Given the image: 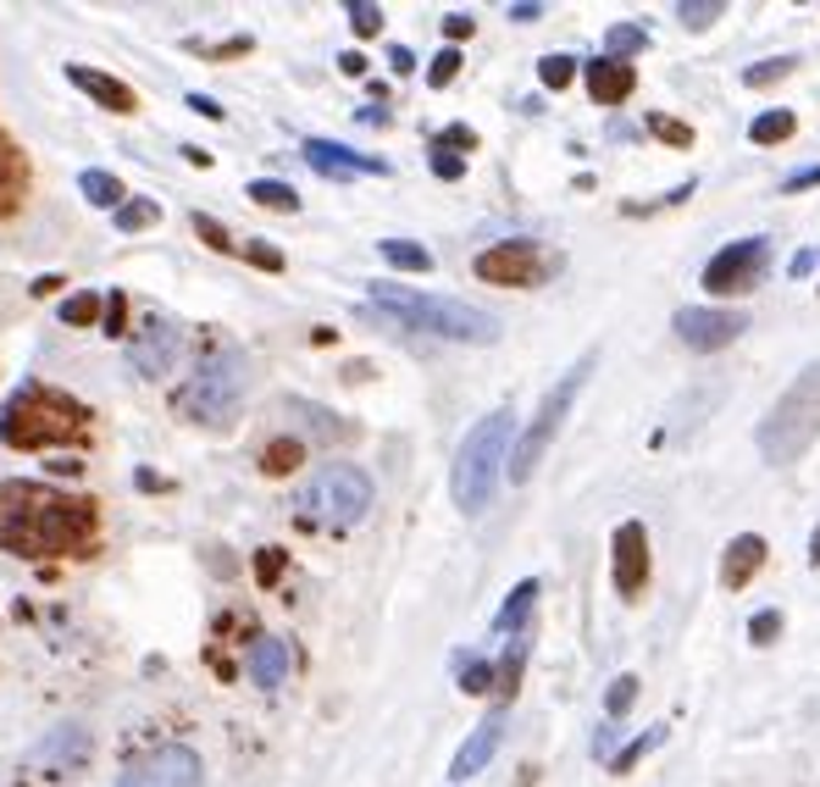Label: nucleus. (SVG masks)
I'll return each mask as SVG.
<instances>
[{"label":"nucleus","mask_w":820,"mask_h":787,"mask_svg":"<svg viewBox=\"0 0 820 787\" xmlns=\"http://www.w3.org/2000/svg\"><path fill=\"white\" fill-rule=\"evenodd\" d=\"M89 760V732L83 727H56L39 749H34V771L39 776H72Z\"/></svg>","instance_id":"obj_16"},{"label":"nucleus","mask_w":820,"mask_h":787,"mask_svg":"<svg viewBox=\"0 0 820 787\" xmlns=\"http://www.w3.org/2000/svg\"><path fill=\"white\" fill-rule=\"evenodd\" d=\"M749 638L765 649V644H776L782 638V610H760V616L749 622Z\"/></svg>","instance_id":"obj_44"},{"label":"nucleus","mask_w":820,"mask_h":787,"mask_svg":"<svg viewBox=\"0 0 820 787\" xmlns=\"http://www.w3.org/2000/svg\"><path fill=\"white\" fill-rule=\"evenodd\" d=\"M787 72H793V56H776V61H754L743 72V83H749V90H765V83H782Z\"/></svg>","instance_id":"obj_38"},{"label":"nucleus","mask_w":820,"mask_h":787,"mask_svg":"<svg viewBox=\"0 0 820 787\" xmlns=\"http://www.w3.org/2000/svg\"><path fill=\"white\" fill-rule=\"evenodd\" d=\"M644 128H649L660 144H671V150H693V128H688V123H677V117H666V112H649V117H644Z\"/></svg>","instance_id":"obj_32"},{"label":"nucleus","mask_w":820,"mask_h":787,"mask_svg":"<svg viewBox=\"0 0 820 787\" xmlns=\"http://www.w3.org/2000/svg\"><path fill=\"white\" fill-rule=\"evenodd\" d=\"M632 698H637V676H615V682H610V693H604V716H610V721H621V716L632 710Z\"/></svg>","instance_id":"obj_37"},{"label":"nucleus","mask_w":820,"mask_h":787,"mask_svg":"<svg viewBox=\"0 0 820 787\" xmlns=\"http://www.w3.org/2000/svg\"><path fill=\"white\" fill-rule=\"evenodd\" d=\"M244 195H250L255 206H266V211H289V217L300 211V195H294L289 184H278V178H255Z\"/></svg>","instance_id":"obj_26"},{"label":"nucleus","mask_w":820,"mask_h":787,"mask_svg":"<svg viewBox=\"0 0 820 787\" xmlns=\"http://www.w3.org/2000/svg\"><path fill=\"white\" fill-rule=\"evenodd\" d=\"M177 356H184V333H177V322L161 316V311H150L145 327L128 338V372H139V378L155 383V378H166L177 367Z\"/></svg>","instance_id":"obj_11"},{"label":"nucleus","mask_w":820,"mask_h":787,"mask_svg":"<svg viewBox=\"0 0 820 787\" xmlns=\"http://www.w3.org/2000/svg\"><path fill=\"white\" fill-rule=\"evenodd\" d=\"M660 743H666V727H649L644 738H632L626 749H615V760H610V771H615V776H626V771H632L637 760H644L649 749H660Z\"/></svg>","instance_id":"obj_33"},{"label":"nucleus","mask_w":820,"mask_h":787,"mask_svg":"<svg viewBox=\"0 0 820 787\" xmlns=\"http://www.w3.org/2000/svg\"><path fill=\"white\" fill-rule=\"evenodd\" d=\"M349 28H355L360 39H372V34L383 28V7H372V0H355V7H349Z\"/></svg>","instance_id":"obj_40"},{"label":"nucleus","mask_w":820,"mask_h":787,"mask_svg":"<svg viewBox=\"0 0 820 787\" xmlns=\"http://www.w3.org/2000/svg\"><path fill=\"white\" fill-rule=\"evenodd\" d=\"M67 78L78 83V90L95 101V106H106V112H117V117H128V112H139V95L128 90L123 78H112V72H101V67H83V61H72L67 67Z\"/></svg>","instance_id":"obj_18"},{"label":"nucleus","mask_w":820,"mask_h":787,"mask_svg":"<svg viewBox=\"0 0 820 787\" xmlns=\"http://www.w3.org/2000/svg\"><path fill=\"white\" fill-rule=\"evenodd\" d=\"M112 217H117L123 233H145V228L161 222V206L155 200H123V211H112Z\"/></svg>","instance_id":"obj_35"},{"label":"nucleus","mask_w":820,"mask_h":787,"mask_svg":"<svg viewBox=\"0 0 820 787\" xmlns=\"http://www.w3.org/2000/svg\"><path fill=\"white\" fill-rule=\"evenodd\" d=\"M378 250H383L389 267H400V273H427V267H432V255H427L421 244H411V239H383Z\"/></svg>","instance_id":"obj_29"},{"label":"nucleus","mask_w":820,"mask_h":787,"mask_svg":"<svg viewBox=\"0 0 820 787\" xmlns=\"http://www.w3.org/2000/svg\"><path fill=\"white\" fill-rule=\"evenodd\" d=\"M510 439H516V416L510 410H494L483 416L472 432H466V444L461 455H454V472H449V494L454 505H461L466 516H483L505 466H510Z\"/></svg>","instance_id":"obj_4"},{"label":"nucleus","mask_w":820,"mask_h":787,"mask_svg":"<svg viewBox=\"0 0 820 787\" xmlns=\"http://www.w3.org/2000/svg\"><path fill=\"white\" fill-rule=\"evenodd\" d=\"M488 687H494V666H488V660H466V666H461V693L483 698Z\"/></svg>","instance_id":"obj_41"},{"label":"nucleus","mask_w":820,"mask_h":787,"mask_svg":"<svg viewBox=\"0 0 820 787\" xmlns=\"http://www.w3.org/2000/svg\"><path fill=\"white\" fill-rule=\"evenodd\" d=\"M184 155H189L195 166H211V150H200V144H184Z\"/></svg>","instance_id":"obj_58"},{"label":"nucleus","mask_w":820,"mask_h":787,"mask_svg":"<svg viewBox=\"0 0 820 787\" xmlns=\"http://www.w3.org/2000/svg\"><path fill=\"white\" fill-rule=\"evenodd\" d=\"M294 505H300L305 528H333V533H344V528H355V521L372 510V477L360 472V466L333 461V466H322V472L300 488Z\"/></svg>","instance_id":"obj_6"},{"label":"nucleus","mask_w":820,"mask_h":787,"mask_svg":"<svg viewBox=\"0 0 820 787\" xmlns=\"http://www.w3.org/2000/svg\"><path fill=\"white\" fill-rule=\"evenodd\" d=\"M765 267H771V244H765V239H738V244H726L720 255H709L704 289H709L715 300H726V294H749V289H760Z\"/></svg>","instance_id":"obj_10"},{"label":"nucleus","mask_w":820,"mask_h":787,"mask_svg":"<svg viewBox=\"0 0 820 787\" xmlns=\"http://www.w3.org/2000/svg\"><path fill=\"white\" fill-rule=\"evenodd\" d=\"M23 195H28V155L12 139H0V217H12Z\"/></svg>","instance_id":"obj_22"},{"label":"nucleus","mask_w":820,"mask_h":787,"mask_svg":"<svg viewBox=\"0 0 820 787\" xmlns=\"http://www.w3.org/2000/svg\"><path fill=\"white\" fill-rule=\"evenodd\" d=\"M78 189H83L89 206H101V211H123V195H128L117 172H101V166H89L83 178H78Z\"/></svg>","instance_id":"obj_25"},{"label":"nucleus","mask_w":820,"mask_h":787,"mask_svg":"<svg viewBox=\"0 0 820 787\" xmlns=\"http://www.w3.org/2000/svg\"><path fill=\"white\" fill-rule=\"evenodd\" d=\"M472 273L483 283H499V289H538L543 273H550V255H543L532 239H505V244H488L472 261Z\"/></svg>","instance_id":"obj_9"},{"label":"nucleus","mask_w":820,"mask_h":787,"mask_svg":"<svg viewBox=\"0 0 820 787\" xmlns=\"http://www.w3.org/2000/svg\"><path fill=\"white\" fill-rule=\"evenodd\" d=\"M505 721H510V705H494V710L477 721V732L461 743V754H454V765H449V776H454V782L477 776V771L494 760V749H499V738H505Z\"/></svg>","instance_id":"obj_15"},{"label":"nucleus","mask_w":820,"mask_h":787,"mask_svg":"<svg viewBox=\"0 0 820 787\" xmlns=\"http://www.w3.org/2000/svg\"><path fill=\"white\" fill-rule=\"evenodd\" d=\"M510 18H516V23H538L543 7H538V0H521V7H510Z\"/></svg>","instance_id":"obj_53"},{"label":"nucleus","mask_w":820,"mask_h":787,"mask_svg":"<svg viewBox=\"0 0 820 787\" xmlns=\"http://www.w3.org/2000/svg\"><path fill=\"white\" fill-rule=\"evenodd\" d=\"M432 172H438V178H461L466 161L454 155V150H443V144H432Z\"/></svg>","instance_id":"obj_47"},{"label":"nucleus","mask_w":820,"mask_h":787,"mask_svg":"<svg viewBox=\"0 0 820 787\" xmlns=\"http://www.w3.org/2000/svg\"><path fill=\"white\" fill-rule=\"evenodd\" d=\"M765 539L760 533H738L732 544H726V555H720V588L726 593H738V588H749L754 577H760V566H765Z\"/></svg>","instance_id":"obj_19"},{"label":"nucleus","mask_w":820,"mask_h":787,"mask_svg":"<svg viewBox=\"0 0 820 787\" xmlns=\"http://www.w3.org/2000/svg\"><path fill=\"white\" fill-rule=\"evenodd\" d=\"M793 128H798L793 112H760V117L749 123V139H754V144H787Z\"/></svg>","instance_id":"obj_28"},{"label":"nucleus","mask_w":820,"mask_h":787,"mask_svg":"<svg viewBox=\"0 0 820 787\" xmlns=\"http://www.w3.org/2000/svg\"><path fill=\"white\" fill-rule=\"evenodd\" d=\"M338 67H344L349 78H360V72H367V56H360V50H344V56H338Z\"/></svg>","instance_id":"obj_54"},{"label":"nucleus","mask_w":820,"mask_h":787,"mask_svg":"<svg viewBox=\"0 0 820 787\" xmlns=\"http://www.w3.org/2000/svg\"><path fill=\"white\" fill-rule=\"evenodd\" d=\"M677 338L688 344V349H698V356H709V349H726L743 327H749V316L743 311H726V305H688V311H677Z\"/></svg>","instance_id":"obj_14"},{"label":"nucleus","mask_w":820,"mask_h":787,"mask_svg":"<svg viewBox=\"0 0 820 787\" xmlns=\"http://www.w3.org/2000/svg\"><path fill=\"white\" fill-rule=\"evenodd\" d=\"M454 72H461V50L443 45V50L432 56V67H427V83H432V90H443V83H454Z\"/></svg>","instance_id":"obj_39"},{"label":"nucleus","mask_w":820,"mask_h":787,"mask_svg":"<svg viewBox=\"0 0 820 787\" xmlns=\"http://www.w3.org/2000/svg\"><path fill=\"white\" fill-rule=\"evenodd\" d=\"M67 278H56V273H45V278H34V300H45V294H56Z\"/></svg>","instance_id":"obj_55"},{"label":"nucleus","mask_w":820,"mask_h":787,"mask_svg":"<svg viewBox=\"0 0 820 787\" xmlns=\"http://www.w3.org/2000/svg\"><path fill=\"white\" fill-rule=\"evenodd\" d=\"M101 322H106V333H112V338H128V294H112Z\"/></svg>","instance_id":"obj_46"},{"label":"nucleus","mask_w":820,"mask_h":787,"mask_svg":"<svg viewBox=\"0 0 820 787\" xmlns=\"http://www.w3.org/2000/svg\"><path fill=\"white\" fill-rule=\"evenodd\" d=\"M0 139H7V134H0Z\"/></svg>","instance_id":"obj_60"},{"label":"nucleus","mask_w":820,"mask_h":787,"mask_svg":"<svg viewBox=\"0 0 820 787\" xmlns=\"http://www.w3.org/2000/svg\"><path fill=\"white\" fill-rule=\"evenodd\" d=\"M472 28H477V23H472L466 12H449V18H443V39H449V45H454V39H472Z\"/></svg>","instance_id":"obj_48"},{"label":"nucleus","mask_w":820,"mask_h":787,"mask_svg":"<svg viewBox=\"0 0 820 787\" xmlns=\"http://www.w3.org/2000/svg\"><path fill=\"white\" fill-rule=\"evenodd\" d=\"M300 150H305V161L322 172V178H360V172H378V178H383V172H389L378 155H355V150H344L333 139H305Z\"/></svg>","instance_id":"obj_17"},{"label":"nucleus","mask_w":820,"mask_h":787,"mask_svg":"<svg viewBox=\"0 0 820 787\" xmlns=\"http://www.w3.org/2000/svg\"><path fill=\"white\" fill-rule=\"evenodd\" d=\"M538 577H527V582H516L510 588V599L499 604V616H494V633L499 638H516V633H527V616H532V604H538Z\"/></svg>","instance_id":"obj_23"},{"label":"nucleus","mask_w":820,"mask_h":787,"mask_svg":"<svg viewBox=\"0 0 820 787\" xmlns=\"http://www.w3.org/2000/svg\"><path fill=\"white\" fill-rule=\"evenodd\" d=\"M438 144H443V150H449V144H461V150H472V144H477V134H472V128H449V134L438 139Z\"/></svg>","instance_id":"obj_52"},{"label":"nucleus","mask_w":820,"mask_h":787,"mask_svg":"<svg viewBox=\"0 0 820 787\" xmlns=\"http://www.w3.org/2000/svg\"><path fill=\"white\" fill-rule=\"evenodd\" d=\"M632 50H649V28H637V23H615L604 34V56L610 61H626Z\"/></svg>","instance_id":"obj_31"},{"label":"nucleus","mask_w":820,"mask_h":787,"mask_svg":"<svg viewBox=\"0 0 820 787\" xmlns=\"http://www.w3.org/2000/svg\"><path fill=\"white\" fill-rule=\"evenodd\" d=\"M89 427H95L89 405H78L72 394L45 389V383H28V389H18L7 405H0V444H12V450H61V444H83Z\"/></svg>","instance_id":"obj_2"},{"label":"nucleus","mask_w":820,"mask_h":787,"mask_svg":"<svg viewBox=\"0 0 820 787\" xmlns=\"http://www.w3.org/2000/svg\"><path fill=\"white\" fill-rule=\"evenodd\" d=\"M300 461H305V444H300V439H278V444L261 450V472H266V477H289Z\"/></svg>","instance_id":"obj_27"},{"label":"nucleus","mask_w":820,"mask_h":787,"mask_svg":"<svg viewBox=\"0 0 820 787\" xmlns=\"http://www.w3.org/2000/svg\"><path fill=\"white\" fill-rule=\"evenodd\" d=\"M284 566H289V555H284V549H261V555H255V577H261V588L278 582V577H284Z\"/></svg>","instance_id":"obj_45"},{"label":"nucleus","mask_w":820,"mask_h":787,"mask_svg":"<svg viewBox=\"0 0 820 787\" xmlns=\"http://www.w3.org/2000/svg\"><path fill=\"white\" fill-rule=\"evenodd\" d=\"M239 400H244V356L239 349H222L189 383L172 389V410L200 421V427H228L239 416Z\"/></svg>","instance_id":"obj_7"},{"label":"nucleus","mask_w":820,"mask_h":787,"mask_svg":"<svg viewBox=\"0 0 820 787\" xmlns=\"http://www.w3.org/2000/svg\"><path fill=\"white\" fill-rule=\"evenodd\" d=\"M815 439H820V361H809V367L782 389V400L765 410V421H760V432H754V444H760V455H765L771 466L798 461Z\"/></svg>","instance_id":"obj_5"},{"label":"nucleus","mask_w":820,"mask_h":787,"mask_svg":"<svg viewBox=\"0 0 820 787\" xmlns=\"http://www.w3.org/2000/svg\"><path fill=\"white\" fill-rule=\"evenodd\" d=\"M809 566H820V521H815V533H809Z\"/></svg>","instance_id":"obj_59"},{"label":"nucleus","mask_w":820,"mask_h":787,"mask_svg":"<svg viewBox=\"0 0 820 787\" xmlns=\"http://www.w3.org/2000/svg\"><path fill=\"white\" fill-rule=\"evenodd\" d=\"M244 261H250V267H261V273H284V250L278 244H244Z\"/></svg>","instance_id":"obj_42"},{"label":"nucleus","mask_w":820,"mask_h":787,"mask_svg":"<svg viewBox=\"0 0 820 787\" xmlns=\"http://www.w3.org/2000/svg\"><path fill=\"white\" fill-rule=\"evenodd\" d=\"M101 316H106V305H101L95 289H83V294H67V300H61V322H67V327H95Z\"/></svg>","instance_id":"obj_30"},{"label":"nucleus","mask_w":820,"mask_h":787,"mask_svg":"<svg viewBox=\"0 0 820 787\" xmlns=\"http://www.w3.org/2000/svg\"><path fill=\"white\" fill-rule=\"evenodd\" d=\"M527 649H532V633H516V638H510V649H505V660L494 666V687H499V705H510V698H516V687H521V671H527Z\"/></svg>","instance_id":"obj_24"},{"label":"nucleus","mask_w":820,"mask_h":787,"mask_svg":"<svg viewBox=\"0 0 820 787\" xmlns=\"http://www.w3.org/2000/svg\"><path fill=\"white\" fill-rule=\"evenodd\" d=\"M610 577H615V593L626 599V604H637L644 599V588H649V533H644V521H621L615 528V539H610Z\"/></svg>","instance_id":"obj_12"},{"label":"nucleus","mask_w":820,"mask_h":787,"mask_svg":"<svg viewBox=\"0 0 820 787\" xmlns=\"http://www.w3.org/2000/svg\"><path fill=\"white\" fill-rule=\"evenodd\" d=\"M715 18H726V0H682V7H677V23L693 28V34H704Z\"/></svg>","instance_id":"obj_34"},{"label":"nucleus","mask_w":820,"mask_h":787,"mask_svg":"<svg viewBox=\"0 0 820 787\" xmlns=\"http://www.w3.org/2000/svg\"><path fill=\"white\" fill-rule=\"evenodd\" d=\"M538 78H543V90H566V83L577 78V61H571V56H543V61H538Z\"/></svg>","instance_id":"obj_36"},{"label":"nucleus","mask_w":820,"mask_h":787,"mask_svg":"<svg viewBox=\"0 0 820 787\" xmlns=\"http://www.w3.org/2000/svg\"><path fill=\"white\" fill-rule=\"evenodd\" d=\"M389 67H394V72L405 78V72H416V56H411L405 45H394V50H389Z\"/></svg>","instance_id":"obj_51"},{"label":"nucleus","mask_w":820,"mask_h":787,"mask_svg":"<svg viewBox=\"0 0 820 787\" xmlns=\"http://www.w3.org/2000/svg\"><path fill=\"white\" fill-rule=\"evenodd\" d=\"M184 106H195V112H200V117H206V123H222V106H217V101H211V95H189V101H184Z\"/></svg>","instance_id":"obj_50"},{"label":"nucleus","mask_w":820,"mask_h":787,"mask_svg":"<svg viewBox=\"0 0 820 787\" xmlns=\"http://www.w3.org/2000/svg\"><path fill=\"white\" fill-rule=\"evenodd\" d=\"M117 787H206V765H200L195 749L166 743V749H155L150 760H139Z\"/></svg>","instance_id":"obj_13"},{"label":"nucleus","mask_w":820,"mask_h":787,"mask_svg":"<svg viewBox=\"0 0 820 787\" xmlns=\"http://www.w3.org/2000/svg\"><path fill=\"white\" fill-rule=\"evenodd\" d=\"M820 184V166H798L793 178H782V195H798V189H815Z\"/></svg>","instance_id":"obj_49"},{"label":"nucleus","mask_w":820,"mask_h":787,"mask_svg":"<svg viewBox=\"0 0 820 787\" xmlns=\"http://www.w3.org/2000/svg\"><path fill=\"white\" fill-rule=\"evenodd\" d=\"M289 666H294V655H289V644L284 638H255L250 644V655H244V671H250V682L255 687H284L289 682Z\"/></svg>","instance_id":"obj_20"},{"label":"nucleus","mask_w":820,"mask_h":787,"mask_svg":"<svg viewBox=\"0 0 820 787\" xmlns=\"http://www.w3.org/2000/svg\"><path fill=\"white\" fill-rule=\"evenodd\" d=\"M195 233H200V239H206L211 250H222V255H228V250H239V244L228 239V228H222L217 217H206V211H195Z\"/></svg>","instance_id":"obj_43"},{"label":"nucleus","mask_w":820,"mask_h":787,"mask_svg":"<svg viewBox=\"0 0 820 787\" xmlns=\"http://www.w3.org/2000/svg\"><path fill=\"white\" fill-rule=\"evenodd\" d=\"M139 488H150V494H166L172 483H166V477H155V472H139Z\"/></svg>","instance_id":"obj_57"},{"label":"nucleus","mask_w":820,"mask_h":787,"mask_svg":"<svg viewBox=\"0 0 820 787\" xmlns=\"http://www.w3.org/2000/svg\"><path fill=\"white\" fill-rule=\"evenodd\" d=\"M809 273H815V250H798L793 255V278H809Z\"/></svg>","instance_id":"obj_56"},{"label":"nucleus","mask_w":820,"mask_h":787,"mask_svg":"<svg viewBox=\"0 0 820 787\" xmlns=\"http://www.w3.org/2000/svg\"><path fill=\"white\" fill-rule=\"evenodd\" d=\"M593 361H599V349H588V356L550 389V394H543V405H538V416H532V427L521 432V439L510 444V483H527L532 477V466L543 461V450H550L555 444V432H561V421L571 416V405H577V394H582V383H588V372H593Z\"/></svg>","instance_id":"obj_8"},{"label":"nucleus","mask_w":820,"mask_h":787,"mask_svg":"<svg viewBox=\"0 0 820 787\" xmlns=\"http://www.w3.org/2000/svg\"><path fill=\"white\" fill-rule=\"evenodd\" d=\"M372 305L389 311V316H400L405 327L449 338V344H494L499 338V316H488V311H477L466 300L416 294V289H400V283H372Z\"/></svg>","instance_id":"obj_3"},{"label":"nucleus","mask_w":820,"mask_h":787,"mask_svg":"<svg viewBox=\"0 0 820 787\" xmlns=\"http://www.w3.org/2000/svg\"><path fill=\"white\" fill-rule=\"evenodd\" d=\"M101 533V510L83 494H61L50 483H0V549L18 560L89 555Z\"/></svg>","instance_id":"obj_1"},{"label":"nucleus","mask_w":820,"mask_h":787,"mask_svg":"<svg viewBox=\"0 0 820 787\" xmlns=\"http://www.w3.org/2000/svg\"><path fill=\"white\" fill-rule=\"evenodd\" d=\"M632 90H637V67L632 61H610V56L588 61V95L599 106H621Z\"/></svg>","instance_id":"obj_21"}]
</instances>
